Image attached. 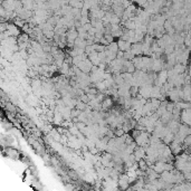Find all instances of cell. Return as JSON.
Masks as SVG:
<instances>
[{"label": "cell", "mask_w": 191, "mask_h": 191, "mask_svg": "<svg viewBox=\"0 0 191 191\" xmlns=\"http://www.w3.org/2000/svg\"><path fill=\"white\" fill-rule=\"evenodd\" d=\"M183 144V143H181V142H179V141H176V140H173L169 144V146H170V149H171V151H172V153L174 154V156H178L181 151H182V146L181 145Z\"/></svg>", "instance_id": "obj_1"}, {"label": "cell", "mask_w": 191, "mask_h": 191, "mask_svg": "<svg viewBox=\"0 0 191 191\" xmlns=\"http://www.w3.org/2000/svg\"><path fill=\"white\" fill-rule=\"evenodd\" d=\"M133 153H134L135 158H137V161L141 160V159H145V156H146V151H145V148L141 146V145H137Z\"/></svg>", "instance_id": "obj_2"}, {"label": "cell", "mask_w": 191, "mask_h": 191, "mask_svg": "<svg viewBox=\"0 0 191 191\" xmlns=\"http://www.w3.org/2000/svg\"><path fill=\"white\" fill-rule=\"evenodd\" d=\"M117 45H119V48L123 51H131V48H132V43H130L128 40H123L121 38H119L117 40Z\"/></svg>", "instance_id": "obj_3"}, {"label": "cell", "mask_w": 191, "mask_h": 191, "mask_svg": "<svg viewBox=\"0 0 191 191\" xmlns=\"http://www.w3.org/2000/svg\"><path fill=\"white\" fill-rule=\"evenodd\" d=\"M1 6L6 8L7 10L15 11L16 10V0H4V1L1 2Z\"/></svg>", "instance_id": "obj_4"}, {"label": "cell", "mask_w": 191, "mask_h": 191, "mask_svg": "<svg viewBox=\"0 0 191 191\" xmlns=\"http://www.w3.org/2000/svg\"><path fill=\"white\" fill-rule=\"evenodd\" d=\"M180 121H177V120H171V121L169 122L168 124H167V126H168L169 129L171 130L172 133H178V131H179V128H180Z\"/></svg>", "instance_id": "obj_5"}, {"label": "cell", "mask_w": 191, "mask_h": 191, "mask_svg": "<svg viewBox=\"0 0 191 191\" xmlns=\"http://www.w3.org/2000/svg\"><path fill=\"white\" fill-rule=\"evenodd\" d=\"M132 53L135 56H140L143 55V48H142V43H134L132 44V48H131Z\"/></svg>", "instance_id": "obj_6"}, {"label": "cell", "mask_w": 191, "mask_h": 191, "mask_svg": "<svg viewBox=\"0 0 191 191\" xmlns=\"http://www.w3.org/2000/svg\"><path fill=\"white\" fill-rule=\"evenodd\" d=\"M8 31L10 32L11 36H15V37H18L20 35V31H19V27L16 26L15 23H8Z\"/></svg>", "instance_id": "obj_7"}, {"label": "cell", "mask_w": 191, "mask_h": 191, "mask_svg": "<svg viewBox=\"0 0 191 191\" xmlns=\"http://www.w3.org/2000/svg\"><path fill=\"white\" fill-rule=\"evenodd\" d=\"M154 170H156L158 173H162L163 171H165V162H163V161H160L158 160L156 162V163L153 164L152 167Z\"/></svg>", "instance_id": "obj_8"}, {"label": "cell", "mask_w": 191, "mask_h": 191, "mask_svg": "<svg viewBox=\"0 0 191 191\" xmlns=\"http://www.w3.org/2000/svg\"><path fill=\"white\" fill-rule=\"evenodd\" d=\"M113 98L111 96H106L105 100L102 102V107H103V111H106V109H111L113 106Z\"/></svg>", "instance_id": "obj_9"}, {"label": "cell", "mask_w": 191, "mask_h": 191, "mask_svg": "<svg viewBox=\"0 0 191 191\" xmlns=\"http://www.w3.org/2000/svg\"><path fill=\"white\" fill-rule=\"evenodd\" d=\"M173 69L177 74H184L187 72V66L182 64V63H177L176 65L173 66Z\"/></svg>", "instance_id": "obj_10"}, {"label": "cell", "mask_w": 191, "mask_h": 191, "mask_svg": "<svg viewBox=\"0 0 191 191\" xmlns=\"http://www.w3.org/2000/svg\"><path fill=\"white\" fill-rule=\"evenodd\" d=\"M88 58L92 63H93V65H98L100 63H101V59L98 57V53L96 51H92L90 55H88Z\"/></svg>", "instance_id": "obj_11"}, {"label": "cell", "mask_w": 191, "mask_h": 191, "mask_svg": "<svg viewBox=\"0 0 191 191\" xmlns=\"http://www.w3.org/2000/svg\"><path fill=\"white\" fill-rule=\"evenodd\" d=\"M64 121V116H63V114L58 111H55V114H54V123L55 125H62V122Z\"/></svg>", "instance_id": "obj_12"}, {"label": "cell", "mask_w": 191, "mask_h": 191, "mask_svg": "<svg viewBox=\"0 0 191 191\" xmlns=\"http://www.w3.org/2000/svg\"><path fill=\"white\" fill-rule=\"evenodd\" d=\"M160 120H161V122H162L164 125H167L169 122L172 120V113H171V112H169V111H168V112H165L163 115H161V116H160Z\"/></svg>", "instance_id": "obj_13"}, {"label": "cell", "mask_w": 191, "mask_h": 191, "mask_svg": "<svg viewBox=\"0 0 191 191\" xmlns=\"http://www.w3.org/2000/svg\"><path fill=\"white\" fill-rule=\"evenodd\" d=\"M30 36L28 35L27 32H25V34H20L19 36H18V44L20 43H25V42H30Z\"/></svg>", "instance_id": "obj_14"}, {"label": "cell", "mask_w": 191, "mask_h": 191, "mask_svg": "<svg viewBox=\"0 0 191 191\" xmlns=\"http://www.w3.org/2000/svg\"><path fill=\"white\" fill-rule=\"evenodd\" d=\"M106 48L107 49H109V51H114V53H117V51H120V48H119V45H117V42H112V43H109L107 46H106Z\"/></svg>", "instance_id": "obj_15"}, {"label": "cell", "mask_w": 191, "mask_h": 191, "mask_svg": "<svg viewBox=\"0 0 191 191\" xmlns=\"http://www.w3.org/2000/svg\"><path fill=\"white\" fill-rule=\"evenodd\" d=\"M120 174H121V172L115 168H112V170H111V172H109V177H111L112 179L116 180V181L119 180V178H120Z\"/></svg>", "instance_id": "obj_16"}, {"label": "cell", "mask_w": 191, "mask_h": 191, "mask_svg": "<svg viewBox=\"0 0 191 191\" xmlns=\"http://www.w3.org/2000/svg\"><path fill=\"white\" fill-rule=\"evenodd\" d=\"M14 23H15L16 26H18L19 28H23V26L27 23V20L21 19V18H19V17H17V18L14 20Z\"/></svg>", "instance_id": "obj_17"}, {"label": "cell", "mask_w": 191, "mask_h": 191, "mask_svg": "<svg viewBox=\"0 0 191 191\" xmlns=\"http://www.w3.org/2000/svg\"><path fill=\"white\" fill-rule=\"evenodd\" d=\"M137 162H139V168H140L141 170H143V171L146 172V170L149 169V165H148V163H146V160H145V159H141V160H139Z\"/></svg>", "instance_id": "obj_18"}, {"label": "cell", "mask_w": 191, "mask_h": 191, "mask_svg": "<svg viewBox=\"0 0 191 191\" xmlns=\"http://www.w3.org/2000/svg\"><path fill=\"white\" fill-rule=\"evenodd\" d=\"M86 106H87V104L86 103H84V102H82L79 98H77V103H76V109H81V111H84V109H86Z\"/></svg>", "instance_id": "obj_19"}, {"label": "cell", "mask_w": 191, "mask_h": 191, "mask_svg": "<svg viewBox=\"0 0 191 191\" xmlns=\"http://www.w3.org/2000/svg\"><path fill=\"white\" fill-rule=\"evenodd\" d=\"M135 141V139L132 137V134H129V133H125V143L126 144H131Z\"/></svg>", "instance_id": "obj_20"}, {"label": "cell", "mask_w": 191, "mask_h": 191, "mask_svg": "<svg viewBox=\"0 0 191 191\" xmlns=\"http://www.w3.org/2000/svg\"><path fill=\"white\" fill-rule=\"evenodd\" d=\"M134 57H135V55L133 54L132 51H124V59H128V60H132Z\"/></svg>", "instance_id": "obj_21"}, {"label": "cell", "mask_w": 191, "mask_h": 191, "mask_svg": "<svg viewBox=\"0 0 191 191\" xmlns=\"http://www.w3.org/2000/svg\"><path fill=\"white\" fill-rule=\"evenodd\" d=\"M114 133H115V137H123L125 134V131L122 128H116L114 130Z\"/></svg>", "instance_id": "obj_22"}, {"label": "cell", "mask_w": 191, "mask_h": 191, "mask_svg": "<svg viewBox=\"0 0 191 191\" xmlns=\"http://www.w3.org/2000/svg\"><path fill=\"white\" fill-rule=\"evenodd\" d=\"M77 98H79L81 101L84 102V103H86V104H87V103L90 102V97H88V95H87V93H84L83 95H81V96H78Z\"/></svg>", "instance_id": "obj_23"}, {"label": "cell", "mask_w": 191, "mask_h": 191, "mask_svg": "<svg viewBox=\"0 0 191 191\" xmlns=\"http://www.w3.org/2000/svg\"><path fill=\"white\" fill-rule=\"evenodd\" d=\"M75 125H76L78 129L81 130V131H82L83 129H85L86 126H87V124H86L85 122H82V121H79V122H77V123H75Z\"/></svg>", "instance_id": "obj_24"}, {"label": "cell", "mask_w": 191, "mask_h": 191, "mask_svg": "<svg viewBox=\"0 0 191 191\" xmlns=\"http://www.w3.org/2000/svg\"><path fill=\"white\" fill-rule=\"evenodd\" d=\"M142 132H143V131H139V130H137V129H133L132 131H131V134H132V137H134V139H137Z\"/></svg>", "instance_id": "obj_25"}, {"label": "cell", "mask_w": 191, "mask_h": 191, "mask_svg": "<svg viewBox=\"0 0 191 191\" xmlns=\"http://www.w3.org/2000/svg\"><path fill=\"white\" fill-rule=\"evenodd\" d=\"M92 51H94V47L93 45H87V46L85 47V53L87 55H90Z\"/></svg>", "instance_id": "obj_26"}, {"label": "cell", "mask_w": 191, "mask_h": 191, "mask_svg": "<svg viewBox=\"0 0 191 191\" xmlns=\"http://www.w3.org/2000/svg\"><path fill=\"white\" fill-rule=\"evenodd\" d=\"M90 152L95 156V154H98V153H100V150H98V149L96 148V145H95V146H93V148L90 149Z\"/></svg>", "instance_id": "obj_27"}, {"label": "cell", "mask_w": 191, "mask_h": 191, "mask_svg": "<svg viewBox=\"0 0 191 191\" xmlns=\"http://www.w3.org/2000/svg\"><path fill=\"white\" fill-rule=\"evenodd\" d=\"M116 58H124V51H121V49L117 51V53H116Z\"/></svg>", "instance_id": "obj_28"}, {"label": "cell", "mask_w": 191, "mask_h": 191, "mask_svg": "<svg viewBox=\"0 0 191 191\" xmlns=\"http://www.w3.org/2000/svg\"><path fill=\"white\" fill-rule=\"evenodd\" d=\"M187 73H188V75H190V76H191V65H190V66H189V67H188Z\"/></svg>", "instance_id": "obj_29"}, {"label": "cell", "mask_w": 191, "mask_h": 191, "mask_svg": "<svg viewBox=\"0 0 191 191\" xmlns=\"http://www.w3.org/2000/svg\"><path fill=\"white\" fill-rule=\"evenodd\" d=\"M66 188L67 189H74V187H73V186H70V184H67Z\"/></svg>", "instance_id": "obj_30"}, {"label": "cell", "mask_w": 191, "mask_h": 191, "mask_svg": "<svg viewBox=\"0 0 191 191\" xmlns=\"http://www.w3.org/2000/svg\"><path fill=\"white\" fill-rule=\"evenodd\" d=\"M154 1H156V0H148V2H149V4H153Z\"/></svg>", "instance_id": "obj_31"}, {"label": "cell", "mask_w": 191, "mask_h": 191, "mask_svg": "<svg viewBox=\"0 0 191 191\" xmlns=\"http://www.w3.org/2000/svg\"><path fill=\"white\" fill-rule=\"evenodd\" d=\"M2 1H4V0H1V2H2Z\"/></svg>", "instance_id": "obj_32"}]
</instances>
